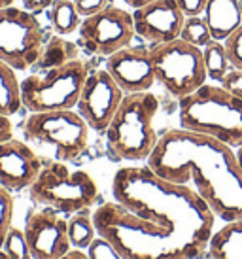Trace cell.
Returning <instances> with one entry per match:
<instances>
[{
  "mask_svg": "<svg viewBox=\"0 0 242 259\" xmlns=\"http://www.w3.org/2000/svg\"><path fill=\"white\" fill-rule=\"evenodd\" d=\"M0 259H10V257H8V253L4 252V250H0Z\"/></svg>",
  "mask_w": 242,
  "mask_h": 259,
  "instance_id": "37",
  "label": "cell"
},
{
  "mask_svg": "<svg viewBox=\"0 0 242 259\" xmlns=\"http://www.w3.org/2000/svg\"><path fill=\"white\" fill-rule=\"evenodd\" d=\"M146 165L193 189L221 222L242 220V168L227 144L180 127L159 138Z\"/></svg>",
  "mask_w": 242,
  "mask_h": 259,
  "instance_id": "2",
  "label": "cell"
},
{
  "mask_svg": "<svg viewBox=\"0 0 242 259\" xmlns=\"http://www.w3.org/2000/svg\"><path fill=\"white\" fill-rule=\"evenodd\" d=\"M114 201L93 210L97 235L123 259H195L208 248L216 216L193 189L153 172L123 166L112 182Z\"/></svg>",
  "mask_w": 242,
  "mask_h": 259,
  "instance_id": "1",
  "label": "cell"
},
{
  "mask_svg": "<svg viewBox=\"0 0 242 259\" xmlns=\"http://www.w3.org/2000/svg\"><path fill=\"white\" fill-rule=\"evenodd\" d=\"M176 4L185 17H197V15L205 14L208 0H176Z\"/></svg>",
  "mask_w": 242,
  "mask_h": 259,
  "instance_id": "30",
  "label": "cell"
},
{
  "mask_svg": "<svg viewBox=\"0 0 242 259\" xmlns=\"http://www.w3.org/2000/svg\"><path fill=\"white\" fill-rule=\"evenodd\" d=\"M203 57H205V68H207L208 79L214 83H221V79L227 76V72L233 68L229 63V57L225 53L223 42H210L207 48H203Z\"/></svg>",
  "mask_w": 242,
  "mask_h": 259,
  "instance_id": "21",
  "label": "cell"
},
{
  "mask_svg": "<svg viewBox=\"0 0 242 259\" xmlns=\"http://www.w3.org/2000/svg\"><path fill=\"white\" fill-rule=\"evenodd\" d=\"M178 101L182 129L220 140L233 150L242 146V99L221 83H205Z\"/></svg>",
  "mask_w": 242,
  "mask_h": 259,
  "instance_id": "3",
  "label": "cell"
},
{
  "mask_svg": "<svg viewBox=\"0 0 242 259\" xmlns=\"http://www.w3.org/2000/svg\"><path fill=\"white\" fill-rule=\"evenodd\" d=\"M159 112V101L150 91L125 95L114 119L106 129L110 151L121 161L148 163L159 137L153 121Z\"/></svg>",
  "mask_w": 242,
  "mask_h": 259,
  "instance_id": "4",
  "label": "cell"
},
{
  "mask_svg": "<svg viewBox=\"0 0 242 259\" xmlns=\"http://www.w3.org/2000/svg\"><path fill=\"white\" fill-rule=\"evenodd\" d=\"M25 138L42 146L63 163H70L87 150L89 125L74 110L32 112L23 123Z\"/></svg>",
  "mask_w": 242,
  "mask_h": 259,
  "instance_id": "7",
  "label": "cell"
},
{
  "mask_svg": "<svg viewBox=\"0 0 242 259\" xmlns=\"http://www.w3.org/2000/svg\"><path fill=\"white\" fill-rule=\"evenodd\" d=\"M25 237L32 259H61L72 250L68 220L53 208H42L30 214L25 223Z\"/></svg>",
  "mask_w": 242,
  "mask_h": 259,
  "instance_id": "12",
  "label": "cell"
},
{
  "mask_svg": "<svg viewBox=\"0 0 242 259\" xmlns=\"http://www.w3.org/2000/svg\"><path fill=\"white\" fill-rule=\"evenodd\" d=\"M238 4H240V14H242V0H238Z\"/></svg>",
  "mask_w": 242,
  "mask_h": 259,
  "instance_id": "38",
  "label": "cell"
},
{
  "mask_svg": "<svg viewBox=\"0 0 242 259\" xmlns=\"http://www.w3.org/2000/svg\"><path fill=\"white\" fill-rule=\"evenodd\" d=\"M23 10H27L30 14H40L44 10H50V6L53 4V0H21Z\"/></svg>",
  "mask_w": 242,
  "mask_h": 259,
  "instance_id": "31",
  "label": "cell"
},
{
  "mask_svg": "<svg viewBox=\"0 0 242 259\" xmlns=\"http://www.w3.org/2000/svg\"><path fill=\"white\" fill-rule=\"evenodd\" d=\"M203 17L216 42H223L242 25V14L238 0H208Z\"/></svg>",
  "mask_w": 242,
  "mask_h": 259,
  "instance_id": "16",
  "label": "cell"
},
{
  "mask_svg": "<svg viewBox=\"0 0 242 259\" xmlns=\"http://www.w3.org/2000/svg\"><path fill=\"white\" fill-rule=\"evenodd\" d=\"M15 0H0V8L2 6H12Z\"/></svg>",
  "mask_w": 242,
  "mask_h": 259,
  "instance_id": "36",
  "label": "cell"
},
{
  "mask_svg": "<svg viewBox=\"0 0 242 259\" xmlns=\"http://www.w3.org/2000/svg\"><path fill=\"white\" fill-rule=\"evenodd\" d=\"M108 2H110V0H74L76 10H78V14L82 15L84 19L102 12V10L108 6Z\"/></svg>",
  "mask_w": 242,
  "mask_h": 259,
  "instance_id": "28",
  "label": "cell"
},
{
  "mask_svg": "<svg viewBox=\"0 0 242 259\" xmlns=\"http://www.w3.org/2000/svg\"><path fill=\"white\" fill-rule=\"evenodd\" d=\"M106 70L123 89L125 95L146 93L155 83V70L150 50L146 48H123L106 57Z\"/></svg>",
  "mask_w": 242,
  "mask_h": 259,
  "instance_id": "14",
  "label": "cell"
},
{
  "mask_svg": "<svg viewBox=\"0 0 242 259\" xmlns=\"http://www.w3.org/2000/svg\"><path fill=\"white\" fill-rule=\"evenodd\" d=\"M21 108L19 79L15 76V70L0 63V114L14 115Z\"/></svg>",
  "mask_w": 242,
  "mask_h": 259,
  "instance_id": "20",
  "label": "cell"
},
{
  "mask_svg": "<svg viewBox=\"0 0 242 259\" xmlns=\"http://www.w3.org/2000/svg\"><path fill=\"white\" fill-rule=\"evenodd\" d=\"M180 38L189 42L191 46H197V48H207L208 44L214 42L212 32L208 29V23L203 15H197V17H185L184 27H182V32H180Z\"/></svg>",
  "mask_w": 242,
  "mask_h": 259,
  "instance_id": "23",
  "label": "cell"
},
{
  "mask_svg": "<svg viewBox=\"0 0 242 259\" xmlns=\"http://www.w3.org/2000/svg\"><path fill=\"white\" fill-rule=\"evenodd\" d=\"M155 79L176 99L197 91L207 83L203 50L182 38L150 48Z\"/></svg>",
  "mask_w": 242,
  "mask_h": 259,
  "instance_id": "8",
  "label": "cell"
},
{
  "mask_svg": "<svg viewBox=\"0 0 242 259\" xmlns=\"http://www.w3.org/2000/svg\"><path fill=\"white\" fill-rule=\"evenodd\" d=\"M78 32L82 46L100 57H110L115 51L129 48L136 36L133 14L110 4L99 14L86 17Z\"/></svg>",
  "mask_w": 242,
  "mask_h": 259,
  "instance_id": "10",
  "label": "cell"
},
{
  "mask_svg": "<svg viewBox=\"0 0 242 259\" xmlns=\"http://www.w3.org/2000/svg\"><path fill=\"white\" fill-rule=\"evenodd\" d=\"M2 250L8 253L10 259H32L29 242H27V237H25V231L15 229V227L8 231L6 240L2 244Z\"/></svg>",
  "mask_w": 242,
  "mask_h": 259,
  "instance_id": "24",
  "label": "cell"
},
{
  "mask_svg": "<svg viewBox=\"0 0 242 259\" xmlns=\"http://www.w3.org/2000/svg\"><path fill=\"white\" fill-rule=\"evenodd\" d=\"M86 252H87V255H89V259H123L121 253L108 242L106 238H102V237L95 238Z\"/></svg>",
  "mask_w": 242,
  "mask_h": 259,
  "instance_id": "27",
  "label": "cell"
},
{
  "mask_svg": "<svg viewBox=\"0 0 242 259\" xmlns=\"http://www.w3.org/2000/svg\"><path fill=\"white\" fill-rule=\"evenodd\" d=\"M123 97H125L123 89L115 83V79L110 76L106 68H95L87 74L76 110L86 119L89 129L106 133Z\"/></svg>",
  "mask_w": 242,
  "mask_h": 259,
  "instance_id": "11",
  "label": "cell"
},
{
  "mask_svg": "<svg viewBox=\"0 0 242 259\" xmlns=\"http://www.w3.org/2000/svg\"><path fill=\"white\" fill-rule=\"evenodd\" d=\"M123 2H125V4H127L129 8H133V10H138V8L148 6V4L155 2V0H123Z\"/></svg>",
  "mask_w": 242,
  "mask_h": 259,
  "instance_id": "34",
  "label": "cell"
},
{
  "mask_svg": "<svg viewBox=\"0 0 242 259\" xmlns=\"http://www.w3.org/2000/svg\"><path fill=\"white\" fill-rule=\"evenodd\" d=\"M51 29L57 32L59 36H68L79 29L84 17L78 14L74 0H53V4L48 10Z\"/></svg>",
  "mask_w": 242,
  "mask_h": 259,
  "instance_id": "18",
  "label": "cell"
},
{
  "mask_svg": "<svg viewBox=\"0 0 242 259\" xmlns=\"http://www.w3.org/2000/svg\"><path fill=\"white\" fill-rule=\"evenodd\" d=\"M89 74V66L76 57L61 66L38 70L19 79V99L27 112L74 110Z\"/></svg>",
  "mask_w": 242,
  "mask_h": 259,
  "instance_id": "5",
  "label": "cell"
},
{
  "mask_svg": "<svg viewBox=\"0 0 242 259\" xmlns=\"http://www.w3.org/2000/svg\"><path fill=\"white\" fill-rule=\"evenodd\" d=\"M29 189L32 201L61 214L86 212L99 199V186L91 174L86 170H70L63 161L44 165Z\"/></svg>",
  "mask_w": 242,
  "mask_h": 259,
  "instance_id": "6",
  "label": "cell"
},
{
  "mask_svg": "<svg viewBox=\"0 0 242 259\" xmlns=\"http://www.w3.org/2000/svg\"><path fill=\"white\" fill-rule=\"evenodd\" d=\"M207 250L210 259H242V220L227 222L214 231Z\"/></svg>",
  "mask_w": 242,
  "mask_h": 259,
  "instance_id": "17",
  "label": "cell"
},
{
  "mask_svg": "<svg viewBox=\"0 0 242 259\" xmlns=\"http://www.w3.org/2000/svg\"><path fill=\"white\" fill-rule=\"evenodd\" d=\"M12 220H14V199L10 189L0 186V250L6 240L8 231L12 229Z\"/></svg>",
  "mask_w": 242,
  "mask_h": 259,
  "instance_id": "25",
  "label": "cell"
},
{
  "mask_svg": "<svg viewBox=\"0 0 242 259\" xmlns=\"http://www.w3.org/2000/svg\"><path fill=\"white\" fill-rule=\"evenodd\" d=\"M61 259H89L86 250H78V248H72L70 252H66Z\"/></svg>",
  "mask_w": 242,
  "mask_h": 259,
  "instance_id": "33",
  "label": "cell"
},
{
  "mask_svg": "<svg viewBox=\"0 0 242 259\" xmlns=\"http://www.w3.org/2000/svg\"><path fill=\"white\" fill-rule=\"evenodd\" d=\"M133 19L136 36L151 46H157L180 38L185 15L182 14L176 0H155L148 6L135 10Z\"/></svg>",
  "mask_w": 242,
  "mask_h": 259,
  "instance_id": "13",
  "label": "cell"
},
{
  "mask_svg": "<svg viewBox=\"0 0 242 259\" xmlns=\"http://www.w3.org/2000/svg\"><path fill=\"white\" fill-rule=\"evenodd\" d=\"M221 85L225 87L229 93H233L235 97L242 99V70L231 68L227 72V76L221 79Z\"/></svg>",
  "mask_w": 242,
  "mask_h": 259,
  "instance_id": "29",
  "label": "cell"
},
{
  "mask_svg": "<svg viewBox=\"0 0 242 259\" xmlns=\"http://www.w3.org/2000/svg\"><path fill=\"white\" fill-rule=\"evenodd\" d=\"M42 159L29 144L10 137L0 140V186L21 191L34 184L42 170Z\"/></svg>",
  "mask_w": 242,
  "mask_h": 259,
  "instance_id": "15",
  "label": "cell"
},
{
  "mask_svg": "<svg viewBox=\"0 0 242 259\" xmlns=\"http://www.w3.org/2000/svg\"><path fill=\"white\" fill-rule=\"evenodd\" d=\"M12 133H14V127H12V121H10V115L0 114V140L10 138Z\"/></svg>",
  "mask_w": 242,
  "mask_h": 259,
  "instance_id": "32",
  "label": "cell"
},
{
  "mask_svg": "<svg viewBox=\"0 0 242 259\" xmlns=\"http://www.w3.org/2000/svg\"><path fill=\"white\" fill-rule=\"evenodd\" d=\"M68 237H70L72 248H78V250H87L97 235L95 229V223L93 218L87 216L86 212H78V214H72V218L68 220Z\"/></svg>",
  "mask_w": 242,
  "mask_h": 259,
  "instance_id": "22",
  "label": "cell"
},
{
  "mask_svg": "<svg viewBox=\"0 0 242 259\" xmlns=\"http://www.w3.org/2000/svg\"><path fill=\"white\" fill-rule=\"evenodd\" d=\"M44 30L34 14L17 6L0 8V63L23 72L42 55Z\"/></svg>",
  "mask_w": 242,
  "mask_h": 259,
  "instance_id": "9",
  "label": "cell"
},
{
  "mask_svg": "<svg viewBox=\"0 0 242 259\" xmlns=\"http://www.w3.org/2000/svg\"><path fill=\"white\" fill-rule=\"evenodd\" d=\"M223 46H225V53L231 66L236 70H242V25L231 36L223 40Z\"/></svg>",
  "mask_w": 242,
  "mask_h": 259,
  "instance_id": "26",
  "label": "cell"
},
{
  "mask_svg": "<svg viewBox=\"0 0 242 259\" xmlns=\"http://www.w3.org/2000/svg\"><path fill=\"white\" fill-rule=\"evenodd\" d=\"M235 155H236V161H238V165H240V168H242V146H238L235 150Z\"/></svg>",
  "mask_w": 242,
  "mask_h": 259,
  "instance_id": "35",
  "label": "cell"
},
{
  "mask_svg": "<svg viewBox=\"0 0 242 259\" xmlns=\"http://www.w3.org/2000/svg\"><path fill=\"white\" fill-rule=\"evenodd\" d=\"M79 57L78 48L72 42H66L63 36H53L50 42H46L42 55L36 61V70H48L53 66H61L72 59Z\"/></svg>",
  "mask_w": 242,
  "mask_h": 259,
  "instance_id": "19",
  "label": "cell"
}]
</instances>
